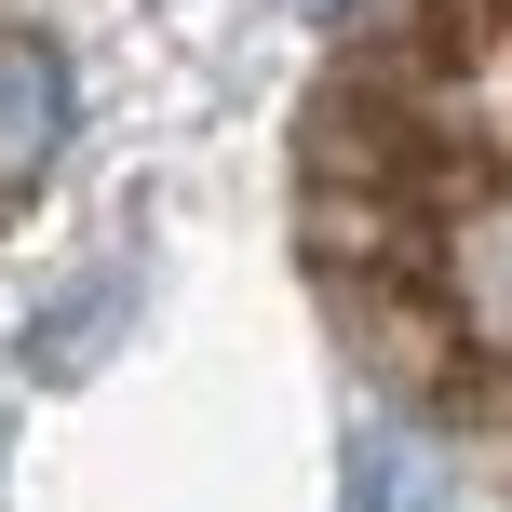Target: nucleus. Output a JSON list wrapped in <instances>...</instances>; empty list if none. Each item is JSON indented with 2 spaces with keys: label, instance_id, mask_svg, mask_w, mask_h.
Returning <instances> with one entry per match:
<instances>
[{
  "label": "nucleus",
  "instance_id": "nucleus-1",
  "mask_svg": "<svg viewBox=\"0 0 512 512\" xmlns=\"http://www.w3.org/2000/svg\"><path fill=\"white\" fill-rule=\"evenodd\" d=\"M432 310H445V337H459L472 364L512 378V176L459 189V203L432 216Z\"/></svg>",
  "mask_w": 512,
  "mask_h": 512
},
{
  "label": "nucleus",
  "instance_id": "nucleus-2",
  "mask_svg": "<svg viewBox=\"0 0 512 512\" xmlns=\"http://www.w3.org/2000/svg\"><path fill=\"white\" fill-rule=\"evenodd\" d=\"M68 135H81L68 54H54L41 27H0V203H27V189L68 162Z\"/></svg>",
  "mask_w": 512,
  "mask_h": 512
},
{
  "label": "nucleus",
  "instance_id": "nucleus-3",
  "mask_svg": "<svg viewBox=\"0 0 512 512\" xmlns=\"http://www.w3.org/2000/svg\"><path fill=\"white\" fill-rule=\"evenodd\" d=\"M337 512H445V445L418 418H351L337 445Z\"/></svg>",
  "mask_w": 512,
  "mask_h": 512
}]
</instances>
